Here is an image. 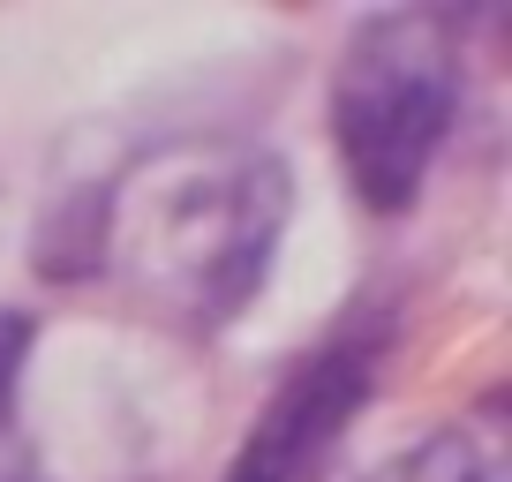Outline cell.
<instances>
[{
	"label": "cell",
	"mask_w": 512,
	"mask_h": 482,
	"mask_svg": "<svg viewBox=\"0 0 512 482\" xmlns=\"http://www.w3.org/2000/svg\"><path fill=\"white\" fill-rule=\"evenodd\" d=\"M294 181L287 159L256 144H174L128 181L91 189L76 211L53 219L38 264L76 241L53 279L121 272L151 309H174L196 332H219L256 302L272 272L279 226H287Z\"/></svg>",
	"instance_id": "6da1fadb"
},
{
	"label": "cell",
	"mask_w": 512,
	"mask_h": 482,
	"mask_svg": "<svg viewBox=\"0 0 512 482\" xmlns=\"http://www.w3.org/2000/svg\"><path fill=\"white\" fill-rule=\"evenodd\" d=\"M460 113V23L445 8L362 16L332 68V144L369 211H415Z\"/></svg>",
	"instance_id": "7a4b0ae2"
},
{
	"label": "cell",
	"mask_w": 512,
	"mask_h": 482,
	"mask_svg": "<svg viewBox=\"0 0 512 482\" xmlns=\"http://www.w3.org/2000/svg\"><path fill=\"white\" fill-rule=\"evenodd\" d=\"M369 377H377L369 347H324V354H309L302 370L264 400V415L249 422V437H241L226 482H317V467L339 452L347 422L362 415Z\"/></svg>",
	"instance_id": "3957f363"
},
{
	"label": "cell",
	"mask_w": 512,
	"mask_h": 482,
	"mask_svg": "<svg viewBox=\"0 0 512 482\" xmlns=\"http://www.w3.org/2000/svg\"><path fill=\"white\" fill-rule=\"evenodd\" d=\"M369 482H497V460L475 430H437L415 452H400L392 467H377Z\"/></svg>",
	"instance_id": "277c9868"
},
{
	"label": "cell",
	"mask_w": 512,
	"mask_h": 482,
	"mask_svg": "<svg viewBox=\"0 0 512 482\" xmlns=\"http://www.w3.org/2000/svg\"><path fill=\"white\" fill-rule=\"evenodd\" d=\"M31 362V317L23 309H0V482H38L31 445L16 430V377Z\"/></svg>",
	"instance_id": "5b68a950"
}]
</instances>
